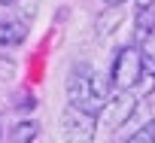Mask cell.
Segmentation results:
<instances>
[{
  "instance_id": "6da1fadb",
  "label": "cell",
  "mask_w": 155,
  "mask_h": 143,
  "mask_svg": "<svg viewBox=\"0 0 155 143\" xmlns=\"http://www.w3.org/2000/svg\"><path fill=\"white\" fill-rule=\"evenodd\" d=\"M107 98H110L107 95V79L94 67L76 64L70 70V76H67V101H70V107L82 110V113H91V116H101Z\"/></svg>"
},
{
  "instance_id": "7a4b0ae2",
  "label": "cell",
  "mask_w": 155,
  "mask_h": 143,
  "mask_svg": "<svg viewBox=\"0 0 155 143\" xmlns=\"http://www.w3.org/2000/svg\"><path fill=\"white\" fill-rule=\"evenodd\" d=\"M143 76H146V52H140V46L119 49L110 67V82L116 85V91H131Z\"/></svg>"
},
{
  "instance_id": "3957f363",
  "label": "cell",
  "mask_w": 155,
  "mask_h": 143,
  "mask_svg": "<svg viewBox=\"0 0 155 143\" xmlns=\"http://www.w3.org/2000/svg\"><path fill=\"white\" fill-rule=\"evenodd\" d=\"M97 134V116L82 113L76 107H67L61 113V140L64 143H94Z\"/></svg>"
},
{
  "instance_id": "277c9868",
  "label": "cell",
  "mask_w": 155,
  "mask_h": 143,
  "mask_svg": "<svg viewBox=\"0 0 155 143\" xmlns=\"http://www.w3.org/2000/svg\"><path fill=\"white\" fill-rule=\"evenodd\" d=\"M134 110H137V98L131 91H116L113 98H107V104L101 110V122H104V128L116 131L134 116Z\"/></svg>"
},
{
  "instance_id": "5b68a950",
  "label": "cell",
  "mask_w": 155,
  "mask_h": 143,
  "mask_svg": "<svg viewBox=\"0 0 155 143\" xmlns=\"http://www.w3.org/2000/svg\"><path fill=\"white\" fill-rule=\"evenodd\" d=\"M155 31V3L152 6H140L134 15V46H143Z\"/></svg>"
},
{
  "instance_id": "8992f818",
  "label": "cell",
  "mask_w": 155,
  "mask_h": 143,
  "mask_svg": "<svg viewBox=\"0 0 155 143\" xmlns=\"http://www.w3.org/2000/svg\"><path fill=\"white\" fill-rule=\"evenodd\" d=\"M28 37L25 22H0V46H18Z\"/></svg>"
},
{
  "instance_id": "52a82bcc",
  "label": "cell",
  "mask_w": 155,
  "mask_h": 143,
  "mask_svg": "<svg viewBox=\"0 0 155 143\" xmlns=\"http://www.w3.org/2000/svg\"><path fill=\"white\" fill-rule=\"evenodd\" d=\"M37 134H40V125H37L34 119H21L18 125H12V131H9V143H34Z\"/></svg>"
},
{
  "instance_id": "ba28073f",
  "label": "cell",
  "mask_w": 155,
  "mask_h": 143,
  "mask_svg": "<svg viewBox=\"0 0 155 143\" xmlns=\"http://www.w3.org/2000/svg\"><path fill=\"white\" fill-rule=\"evenodd\" d=\"M119 22H122V9H119V6H110V12L97 18V34H101V37H104V34H113Z\"/></svg>"
},
{
  "instance_id": "9c48e42d",
  "label": "cell",
  "mask_w": 155,
  "mask_h": 143,
  "mask_svg": "<svg viewBox=\"0 0 155 143\" xmlns=\"http://www.w3.org/2000/svg\"><path fill=\"white\" fill-rule=\"evenodd\" d=\"M128 143H155V119H149L146 125H140V128L128 137Z\"/></svg>"
},
{
  "instance_id": "30bf717a",
  "label": "cell",
  "mask_w": 155,
  "mask_h": 143,
  "mask_svg": "<svg viewBox=\"0 0 155 143\" xmlns=\"http://www.w3.org/2000/svg\"><path fill=\"white\" fill-rule=\"evenodd\" d=\"M104 3H107V6H122L125 0H104Z\"/></svg>"
},
{
  "instance_id": "8fae6325",
  "label": "cell",
  "mask_w": 155,
  "mask_h": 143,
  "mask_svg": "<svg viewBox=\"0 0 155 143\" xmlns=\"http://www.w3.org/2000/svg\"><path fill=\"white\" fill-rule=\"evenodd\" d=\"M18 0H0V6H15Z\"/></svg>"
},
{
  "instance_id": "7c38bea8",
  "label": "cell",
  "mask_w": 155,
  "mask_h": 143,
  "mask_svg": "<svg viewBox=\"0 0 155 143\" xmlns=\"http://www.w3.org/2000/svg\"><path fill=\"white\" fill-rule=\"evenodd\" d=\"M0 137H3V134H0Z\"/></svg>"
}]
</instances>
